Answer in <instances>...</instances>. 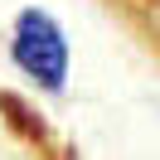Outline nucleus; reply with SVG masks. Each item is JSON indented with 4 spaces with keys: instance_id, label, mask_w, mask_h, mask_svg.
Wrapping results in <instances>:
<instances>
[{
    "instance_id": "obj_1",
    "label": "nucleus",
    "mask_w": 160,
    "mask_h": 160,
    "mask_svg": "<svg viewBox=\"0 0 160 160\" xmlns=\"http://www.w3.org/2000/svg\"><path fill=\"white\" fill-rule=\"evenodd\" d=\"M10 53H15V63H20L39 88L58 92L63 82H68V39H63L58 20H49V15L34 10V5L20 10V20H15Z\"/></svg>"
}]
</instances>
